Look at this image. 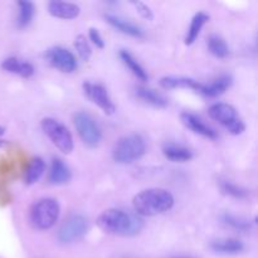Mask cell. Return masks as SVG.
<instances>
[{"instance_id": "cell-3", "label": "cell", "mask_w": 258, "mask_h": 258, "mask_svg": "<svg viewBox=\"0 0 258 258\" xmlns=\"http://www.w3.org/2000/svg\"><path fill=\"white\" fill-rule=\"evenodd\" d=\"M59 213L60 207L55 199L42 198L30 207L29 223L35 231H48L55 226Z\"/></svg>"}, {"instance_id": "cell-28", "label": "cell", "mask_w": 258, "mask_h": 258, "mask_svg": "<svg viewBox=\"0 0 258 258\" xmlns=\"http://www.w3.org/2000/svg\"><path fill=\"white\" fill-rule=\"evenodd\" d=\"M75 48L77 50L78 55L81 57V59L88 60L91 58V55H92V48H91L86 35H77V38L75 39Z\"/></svg>"}, {"instance_id": "cell-31", "label": "cell", "mask_w": 258, "mask_h": 258, "mask_svg": "<svg viewBox=\"0 0 258 258\" xmlns=\"http://www.w3.org/2000/svg\"><path fill=\"white\" fill-rule=\"evenodd\" d=\"M3 134H4V128H3L2 126H0V135H3Z\"/></svg>"}, {"instance_id": "cell-11", "label": "cell", "mask_w": 258, "mask_h": 258, "mask_svg": "<svg viewBox=\"0 0 258 258\" xmlns=\"http://www.w3.org/2000/svg\"><path fill=\"white\" fill-rule=\"evenodd\" d=\"M180 120L183 125L190 131H193L197 135H201L203 138L209 139V140H217L218 139V133L216 128L207 125L201 117L191 112H183L180 115Z\"/></svg>"}, {"instance_id": "cell-12", "label": "cell", "mask_w": 258, "mask_h": 258, "mask_svg": "<svg viewBox=\"0 0 258 258\" xmlns=\"http://www.w3.org/2000/svg\"><path fill=\"white\" fill-rule=\"evenodd\" d=\"M105 19L111 27H113L115 29H117L118 32L123 33V34L128 35V37L140 39V38H144V35H145L144 34V30L141 29L138 24L125 19V18L120 17V15L107 13V14H105Z\"/></svg>"}, {"instance_id": "cell-23", "label": "cell", "mask_w": 258, "mask_h": 258, "mask_svg": "<svg viewBox=\"0 0 258 258\" xmlns=\"http://www.w3.org/2000/svg\"><path fill=\"white\" fill-rule=\"evenodd\" d=\"M118 55H120V58H121V60L123 62V64L128 68V71H130V72L133 73L136 78H138V80L143 81V82H145V81L149 80V75H148V72L145 71V68H144L143 66L139 63V60L136 59V58L134 57V55L131 54L128 50L121 49L120 53H118Z\"/></svg>"}, {"instance_id": "cell-30", "label": "cell", "mask_w": 258, "mask_h": 258, "mask_svg": "<svg viewBox=\"0 0 258 258\" xmlns=\"http://www.w3.org/2000/svg\"><path fill=\"white\" fill-rule=\"evenodd\" d=\"M88 38H90L91 42H92L97 48H100V49L105 48V40H103L102 35H101L98 29H96V28H90V30H88Z\"/></svg>"}, {"instance_id": "cell-4", "label": "cell", "mask_w": 258, "mask_h": 258, "mask_svg": "<svg viewBox=\"0 0 258 258\" xmlns=\"http://www.w3.org/2000/svg\"><path fill=\"white\" fill-rule=\"evenodd\" d=\"M146 153L145 139L139 134H130L122 136L115 144L112 150V158L117 164L127 165L138 161Z\"/></svg>"}, {"instance_id": "cell-18", "label": "cell", "mask_w": 258, "mask_h": 258, "mask_svg": "<svg viewBox=\"0 0 258 258\" xmlns=\"http://www.w3.org/2000/svg\"><path fill=\"white\" fill-rule=\"evenodd\" d=\"M2 68L7 72L20 76L23 78H29L34 75V67L32 63L17 57H9L3 60Z\"/></svg>"}, {"instance_id": "cell-20", "label": "cell", "mask_w": 258, "mask_h": 258, "mask_svg": "<svg viewBox=\"0 0 258 258\" xmlns=\"http://www.w3.org/2000/svg\"><path fill=\"white\" fill-rule=\"evenodd\" d=\"M136 96L145 103H149V105L158 108L166 107L169 103L168 98L165 96L161 95L158 91L153 90V88L145 87V86H139V87H136Z\"/></svg>"}, {"instance_id": "cell-10", "label": "cell", "mask_w": 258, "mask_h": 258, "mask_svg": "<svg viewBox=\"0 0 258 258\" xmlns=\"http://www.w3.org/2000/svg\"><path fill=\"white\" fill-rule=\"evenodd\" d=\"M48 63L63 73H73L78 67L77 58L71 50L63 47H52L45 52Z\"/></svg>"}, {"instance_id": "cell-15", "label": "cell", "mask_w": 258, "mask_h": 258, "mask_svg": "<svg viewBox=\"0 0 258 258\" xmlns=\"http://www.w3.org/2000/svg\"><path fill=\"white\" fill-rule=\"evenodd\" d=\"M160 86L165 90H175V88H190L196 92L201 93L203 90V83L198 82L194 78L176 77V76H165L160 80Z\"/></svg>"}, {"instance_id": "cell-17", "label": "cell", "mask_w": 258, "mask_h": 258, "mask_svg": "<svg viewBox=\"0 0 258 258\" xmlns=\"http://www.w3.org/2000/svg\"><path fill=\"white\" fill-rule=\"evenodd\" d=\"M71 176H72V174H71L67 164L62 159L53 158L52 163H50L49 174H48L49 183L53 185H63L71 180Z\"/></svg>"}, {"instance_id": "cell-16", "label": "cell", "mask_w": 258, "mask_h": 258, "mask_svg": "<svg viewBox=\"0 0 258 258\" xmlns=\"http://www.w3.org/2000/svg\"><path fill=\"white\" fill-rule=\"evenodd\" d=\"M164 156L173 163H186L193 159V151L176 143H165L161 148Z\"/></svg>"}, {"instance_id": "cell-19", "label": "cell", "mask_w": 258, "mask_h": 258, "mask_svg": "<svg viewBox=\"0 0 258 258\" xmlns=\"http://www.w3.org/2000/svg\"><path fill=\"white\" fill-rule=\"evenodd\" d=\"M232 86V77L229 75H222L217 77L209 83H203V90H202L201 95L206 96V97H218V96L223 95L227 90Z\"/></svg>"}, {"instance_id": "cell-21", "label": "cell", "mask_w": 258, "mask_h": 258, "mask_svg": "<svg viewBox=\"0 0 258 258\" xmlns=\"http://www.w3.org/2000/svg\"><path fill=\"white\" fill-rule=\"evenodd\" d=\"M209 15L204 12H198L191 19L190 25L188 28V32H186L185 38H184V43L186 45H191L197 39H198L199 34H201L202 29H203L204 25L208 23Z\"/></svg>"}, {"instance_id": "cell-27", "label": "cell", "mask_w": 258, "mask_h": 258, "mask_svg": "<svg viewBox=\"0 0 258 258\" xmlns=\"http://www.w3.org/2000/svg\"><path fill=\"white\" fill-rule=\"evenodd\" d=\"M219 188H221L222 193L234 199H246L248 197L247 189L242 188L238 184L233 183L231 180H221L219 181Z\"/></svg>"}, {"instance_id": "cell-26", "label": "cell", "mask_w": 258, "mask_h": 258, "mask_svg": "<svg viewBox=\"0 0 258 258\" xmlns=\"http://www.w3.org/2000/svg\"><path fill=\"white\" fill-rule=\"evenodd\" d=\"M18 8H19V14H18L17 24L23 29L32 23L35 14V7L32 2L23 0V2H18Z\"/></svg>"}, {"instance_id": "cell-5", "label": "cell", "mask_w": 258, "mask_h": 258, "mask_svg": "<svg viewBox=\"0 0 258 258\" xmlns=\"http://www.w3.org/2000/svg\"><path fill=\"white\" fill-rule=\"evenodd\" d=\"M40 127L50 143L63 154H71L75 149V141L67 126L53 117H44L40 121Z\"/></svg>"}, {"instance_id": "cell-22", "label": "cell", "mask_w": 258, "mask_h": 258, "mask_svg": "<svg viewBox=\"0 0 258 258\" xmlns=\"http://www.w3.org/2000/svg\"><path fill=\"white\" fill-rule=\"evenodd\" d=\"M45 171V163L42 158L37 156L33 158L32 160L28 163L27 168L24 171V183L27 185H33V184L38 183L40 178L43 176Z\"/></svg>"}, {"instance_id": "cell-2", "label": "cell", "mask_w": 258, "mask_h": 258, "mask_svg": "<svg viewBox=\"0 0 258 258\" xmlns=\"http://www.w3.org/2000/svg\"><path fill=\"white\" fill-rule=\"evenodd\" d=\"M174 203L175 199L173 194L163 188L145 189L133 199L134 209L143 217H155L166 213L173 208Z\"/></svg>"}, {"instance_id": "cell-32", "label": "cell", "mask_w": 258, "mask_h": 258, "mask_svg": "<svg viewBox=\"0 0 258 258\" xmlns=\"http://www.w3.org/2000/svg\"><path fill=\"white\" fill-rule=\"evenodd\" d=\"M173 258H191V257H173Z\"/></svg>"}, {"instance_id": "cell-7", "label": "cell", "mask_w": 258, "mask_h": 258, "mask_svg": "<svg viewBox=\"0 0 258 258\" xmlns=\"http://www.w3.org/2000/svg\"><path fill=\"white\" fill-rule=\"evenodd\" d=\"M73 123L81 140L88 148H96L102 140V130L97 121L85 111H78L73 116Z\"/></svg>"}, {"instance_id": "cell-24", "label": "cell", "mask_w": 258, "mask_h": 258, "mask_svg": "<svg viewBox=\"0 0 258 258\" xmlns=\"http://www.w3.org/2000/svg\"><path fill=\"white\" fill-rule=\"evenodd\" d=\"M222 223L227 226L228 228L233 229V231L239 232V233H247L252 229V223L247 219L242 218V217L234 216L231 213H224L221 217Z\"/></svg>"}, {"instance_id": "cell-13", "label": "cell", "mask_w": 258, "mask_h": 258, "mask_svg": "<svg viewBox=\"0 0 258 258\" xmlns=\"http://www.w3.org/2000/svg\"><path fill=\"white\" fill-rule=\"evenodd\" d=\"M48 12L52 17L59 18V19H75L80 15L81 9L77 4L71 2H59V0H52L48 3Z\"/></svg>"}, {"instance_id": "cell-8", "label": "cell", "mask_w": 258, "mask_h": 258, "mask_svg": "<svg viewBox=\"0 0 258 258\" xmlns=\"http://www.w3.org/2000/svg\"><path fill=\"white\" fill-rule=\"evenodd\" d=\"M88 219L82 214H72L68 217L58 229V241L63 244L78 242L87 234Z\"/></svg>"}, {"instance_id": "cell-14", "label": "cell", "mask_w": 258, "mask_h": 258, "mask_svg": "<svg viewBox=\"0 0 258 258\" xmlns=\"http://www.w3.org/2000/svg\"><path fill=\"white\" fill-rule=\"evenodd\" d=\"M211 249L223 256H236L244 251V243L237 238H219L212 242Z\"/></svg>"}, {"instance_id": "cell-29", "label": "cell", "mask_w": 258, "mask_h": 258, "mask_svg": "<svg viewBox=\"0 0 258 258\" xmlns=\"http://www.w3.org/2000/svg\"><path fill=\"white\" fill-rule=\"evenodd\" d=\"M131 4L135 7L136 12L139 13V14L141 15V17L144 18V19H148V20H153L154 19V14H153V10L150 9V8L148 7V5L145 4V3L143 2H133Z\"/></svg>"}, {"instance_id": "cell-9", "label": "cell", "mask_w": 258, "mask_h": 258, "mask_svg": "<svg viewBox=\"0 0 258 258\" xmlns=\"http://www.w3.org/2000/svg\"><path fill=\"white\" fill-rule=\"evenodd\" d=\"M83 92H85L86 97L91 101L92 103H95L97 107H100L106 115L111 116L116 112V106L113 103L112 98L108 95L107 90L103 85L101 83H95L90 82V81H86L82 85Z\"/></svg>"}, {"instance_id": "cell-1", "label": "cell", "mask_w": 258, "mask_h": 258, "mask_svg": "<svg viewBox=\"0 0 258 258\" xmlns=\"http://www.w3.org/2000/svg\"><path fill=\"white\" fill-rule=\"evenodd\" d=\"M97 226L101 231L111 236L134 237L141 232L144 227L143 219L136 214L122 209H107L97 218Z\"/></svg>"}, {"instance_id": "cell-6", "label": "cell", "mask_w": 258, "mask_h": 258, "mask_svg": "<svg viewBox=\"0 0 258 258\" xmlns=\"http://www.w3.org/2000/svg\"><path fill=\"white\" fill-rule=\"evenodd\" d=\"M208 115L214 121H217L219 125L223 126L232 135H241L246 130V125H244L243 120L238 115L236 108L229 105V103H213L208 108Z\"/></svg>"}, {"instance_id": "cell-25", "label": "cell", "mask_w": 258, "mask_h": 258, "mask_svg": "<svg viewBox=\"0 0 258 258\" xmlns=\"http://www.w3.org/2000/svg\"><path fill=\"white\" fill-rule=\"evenodd\" d=\"M207 45H208V49L214 57L217 58H227L229 55V47L227 44L226 40L218 34H211L207 40Z\"/></svg>"}]
</instances>
